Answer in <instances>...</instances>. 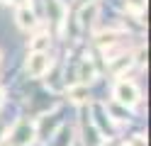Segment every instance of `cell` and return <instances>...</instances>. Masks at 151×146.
<instances>
[{
	"instance_id": "277c9868",
	"label": "cell",
	"mask_w": 151,
	"mask_h": 146,
	"mask_svg": "<svg viewBox=\"0 0 151 146\" xmlns=\"http://www.w3.org/2000/svg\"><path fill=\"white\" fill-rule=\"evenodd\" d=\"M86 95H88V90H86V88H71V97H73V100L76 102H83V100H86Z\"/></svg>"
},
{
	"instance_id": "6da1fadb",
	"label": "cell",
	"mask_w": 151,
	"mask_h": 146,
	"mask_svg": "<svg viewBox=\"0 0 151 146\" xmlns=\"http://www.w3.org/2000/svg\"><path fill=\"white\" fill-rule=\"evenodd\" d=\"M115 97H117L122 105H134V102H139V90H137L134 83L122 81V83H117V88H115Z\"/></svg>"
},
{
	"instance_id": "3957f363",
	"label": "cell",
	"mask_w": 151,
	"mask_h": 146,
	"mask_svg": "<svg viewBox=\"0 0 151 146\" xmlns=\"http://www.w3.org/2000/svg\"><path fill=\"white\" fill-rule=\"evenodd\" d=\"M17 24H20L22 29H32L37 24V19H34V12L29 7H20L17 10Z\"/></svg>"
},
{
	"instance_id": "8992f818",
	"label": "cell",
	"mask_w": 151,
	"mask_h": 146,
	"mask_svg": "<svg viewBox=\"0 0 151 146\" xmlns=\"http://www.w3.org/2000/svg\"><path fill=\"white\" fill-rule=\"evenodd\" d=\"M29 46L34 49V51H42V49L46 46V37H44V34H42V37H34V42H32Z\"/></svg>"
},
{
	"instance_id": "7a4b0ae2",
	"label": "cell",
	"mask_w": 151,
	"mask_h": 146,
	"mask_svg": "<svg viewBox=\"0 0 151 146\" xmlns=\"http://www.w3.org/2000/svg\"><path fill=\"white\" fill-rule=\"evenodd\" d=\"M46 68H49V58H46L44 51H34V54L29 56V61H27V73L34 76V78L44 76Z\"/></svg>"
},
{
	"instance_id": "5b68a950",
	"label": "cell",
	"mask_w": 151,
	"mask_h": 146,
	"mask_svg": "<svg viewBox=\"0 0 151 146\" xmlns=\"http://www.w3.org/2000/svg\"><path fill=\"white\" fill-rule=\"evenodd\" d=\"M127 7H129L134 15H141V10H144V0H129Z\"/></svg>"
}]
</instances>
